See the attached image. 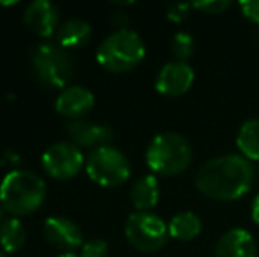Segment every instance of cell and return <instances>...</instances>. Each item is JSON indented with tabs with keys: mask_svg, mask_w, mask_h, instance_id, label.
Masks as SVG:
<instances>
[{
	"mask_svg": "<svg viewBox=\"0 0 259 257\" xmlns=\"http://www.w3.org/2000/svg\"><path fill=\"white\" fill-rule=\"evenodd\" d=\"M32 69L41 85L64 90L74 74V62L67 49L60 44L45 42L32 53Z\"/></svg>",
	"mask_w": 259,
	"mask_h": 257,
	"instance_id": "5b68a950",
	"label": "cell"
},
{
	"mask_svg": "<svg viewBox=\"0 0 259 257\" xmlns=\"http://www.w3.org/2000/svg\"><path fill=\"white\" fill-rule=\"evenodd\" d=\"M123 233H125L127 241L136 250L147 252V254L160 250L169 240L167 224L150 212L131 213L125 220Z\"/></svg>",
	"mask_w": 259,
	"mask_h": 257,
	"instance_id": "52a82bcc",
	"label": "cell"
},
{
	"mask_svg": "<svg viewBox=\"0 0 259 257\" xmlns=\"http://www.w3.org/2000/svg\"><path fill=\"white\" fill-rule=\"evenodd\" d=\"M58 257H79L78 254H62V255H58Z\"/></svg>",
	"mask_w": 259,
	"mask_h": 257,
	"instance_id": "484cf974",
	"label": "cell"
},
{
	"mask_svg": "<svg viewBox=\"0 0 259 257\" xmlns=\"http://www.w3.org/2000/svg\"><path fill=\"white\" fill-rule=\"evenodd\" d=\"M148 169L159 176H177L189 168L192 161V146L187 137L178 132L157 134L145 153Z\"/></svg>",
	"mask_w": 259,
	"mask_h": 257,
	"instance_id": "3957f363",
	"label": "cell"
},
{
	"mask_svg": "<svg viewBox=\"0 0 259 257\" xmlns=\"http://www.w3.org/2000/svg\"><path fill=\"white\" fill-rule=\"evenodd\" d=\"M129 197L138 212H148V210L155 208L160 197V189L157 178L154 175H147L138 178L133 183V187H131Z\"/></svg>",
	"mask_w": 259,
	"mask_h": 257,
	"instance_id": "9a60e30c",
	"label": "cell"
},
{
	"mask_svg": "<svg viewBox=\"0 0 259 257\" xmlns=\"http://www.w3.org/2000/svg\"><path fill=\"white\" fill-rule=\"evenodd\" d=\"M250 217H252L254 224L259 226V194L256 195V197H254L252 206H250Z\"/></svg>",
	"mask_w": 259,
	"mask_h": 257,
	"instance_id": "d4e9b609",
	"label": "cell"
},
{
	"mask_svg": "<svg viewBox=\"0 0 259 257\" xmlns=\"http://www.w3.org/2000/svg\"><path fill=\"white\" fill-rule=\"evenodd\" d=\"M203 222L194 212H180L169 220V238L178 241H192L201 234Z\"/></svg>",
	"mask_w": 259,
	"mask_h": 257,
	"instance_id": "e0dca14e",
	"label": "cell"
},
{
	"mask_svg": "<svg viewBox=\"0 0 259 257\" xmlns=\"http://www.w3.org/2000/svg\"><path fill=\"white\" fill-rule=\"evenodd\" d=\"M92 37V28L85 20L79 18H72L62 23L57 30V41L62 48L71 49V48H81Z\"/></svg>",
	"mask_w": 259,
	"mask_h": 257,
	"instance_id": "2e32d148",
	"label": "cell"
},
{
	"mask_svg": "<svg viewBox=\"0 0 259 257\" xmlns=\"http://www.w3.org/2000/svg\"><path fill=\"white\" fill-rule=\"evenodd\" d=\"M256 169L243 155L228 153L206 161L196 173V189L217 201H236L254 185Z\"/></svg>",
	"mask_w": 259,
	"mask_h": 257,
	"instance_id": "6da1fadb",
	"label": "cell"
},
{
	"mask_svg": "<svg viewBox=\"0 0 259 257\" xmlns=\"http://www.w3.org/2000/svg\"><path fill=\"white\" fill-rule=\"evenodd\" d=\"M236 146L247 161H259V118L243 122L236 134Z\"/></svg>",
	"mask_w": 259,
	"mask_h": 257,
	"instance_id": "d6986e66",
	"label": "cell"
},
{
	"mask_svg": "<svg viewBox=\"0 0 259 257\" xmlns=\"http://www.w3.org/2000/svg\"><path fill=\"white\" fill-rule=\"evenodd\" d=\"M108 250H109L108 243L104 240L96 238V240H90L87 243H83L79 257H108Z\"/></svg>",
	"mask_w": 259,
	"mask_h": 257,
	"instance_id": "44dd1931",
	"label": "cell"
},
{
	"mask_svg": "<svg viewBox=\"0 0 259 257\" xmlns=\"http://www.w3.org/2000/svg\"><path fill=\"white\" fill-rule=\"evenodd\" d=\"M194 69L187 62H167L162 65L155 79V88L166 97H180L191 90L194 83Z\"/></svg>",
	"mask_w": 259,
	"mask_h": 257,
	"instance_id": "30bf717a",
	"label": "cell"
},
{
	"mask_svg": "<svg viewBox=\"0 0 259 257\" xmlns=\"http://www.w3.org/2000/svg\"><path fill=\"white\" fill-rule=\"evenodd\" d=\"M229 6H231L229 0H196V2H192V7H196L205 14H221Z\"/></svg>",
	"mask_w": 259,
	"mask_h": 257,
	"instance_id": "7402d4cb",
	"label": "cell"
},
{
	"mask_svg": "<svg viewBox=\"0 0 259 257\" xmlns=\"http://www.w3.org/2000/svg\"><path fill=\"white\" fill-rule=\"evenodd\" d=\"M42 169L55 180H69L74 178L85 166V157L81 148L74 143L60 141L46 148L41 157Z\"/></svg>",
	"mask_w": 259,
	"mask_h": 257,
	"instance_id": "ba28073f",
	"label": "cell"
},
{
	"mask_svg": "<svg viewBox=\"0 0 259 257\" xmlns=\"http://www.w3.org/2000/svg\"><path fill=\"white\" fill-rule=\"evenodd\" d=\"M96 104V97L89 88L79 85H71L58 93L55 100V110L58 115L72 120H81Z\"/></svg>",
	"mask_w": 259,
	"mask_h": 257,
	"instance_id": "7c38bea8",
	"label": "cell"
},
{
	"mask_svg": "<svg viewBox=\"0 0 259 257\" xmlns=\"http://www.w3.org/2000/svg\"><path fill=\"white\" fill-rule=\"evenodd\" d=\"M145 53V44L136 32L129 28H118L99 44L97 62L109 72H127L141 64Z\"/></svg>",
	"mask_w": 259,
	"mask_h": 257,
	"instance_id": "277c9868",
	"label": "cell"
},
{
	"mask_svg": "<svg viewBox=\"0 0 259 257\" xmlns=\"http://www.w3.org/2000/svg\"><path fill=\"white\" fill-rule=\"evenodd\" d=\"M0 257H7V254H4V252H0Z\"/></svg>",
	"mask_w": 259,
	"mask_h": 257,
	"instance_id": "4316f807",
	"label": "cell"
},
{
	"mask_svg": "<svg viewBox=\"0 0 259 257\" xmlns=\"http://www.w3.org/2000/svg\"><path fill=\"white\" fill-rule=\"evenodd\" d=\"M85 168L87 175L94 183L108 189L120 187L131 176L129 159L123 155V151L111 144L92 150V153L87 159Z\"/></svg>",
	"mask_w": 259,
	"mask_h": 257,
	"instance_id": "8992f818",
	"label": "cell"
},
{
	"mask_svg": "<svg viewBox=\"0 0 259 257\" xmlns=\"http://www.w3.org/2000/svg\"><path fill=\"white\" fill-rule=\"evenodd\" d=\"M45 197V180L28 169H14L0 183V206L16 219L39 210Z\"/></svg>",
	"mask_w": 259,
	"mask_h": 257,
	"instance_id": "7a4b0ae2",
	"label": "cell"
},
{
	"mask_svg": "<svg viewBox=\"0 0 259 257\" xmlns=\"http://www.w3.org/2000/svg\"><path fill=\"white\" fill-rule=\"evenodd\" d=\"M240 9H242V14L247 20L259 25V0H242Z\"/></svg>",
	"mask_w": 259,
	"mask_h": 257,
	"instance_id": "cb8c5ba5",
	"label": "cell"
},
{
	"mask_svg": "<svg viewBox=\"0 0 259 257\" xmlns=\"http://www.w3.org/2000/svg\"><path fill=\"white\" fill-rule=\"evenodd\" d=\"M215 257H257V247L252 234L245 229H229L219 238Z\"/></svg>",
	"mask_w": 259,
	"mask_h": 257,
	"instance_id": "5bb4252c",
	"label": "cell"
},
{
	"mask_svg": "<svg viewBox=\"0 0 259 257\" xmlns=\"http://www.w3.org/2000/svg\"><path fill=\"white\" fill-rule=\"evenodd\" d=\"M192 4H173V6L167 7V20L173 21V23H182L185 18L189 16V7Z\"/></svg>",
	"mask_w": 259,
	"mask_h": 257,
	"instance_id": "603a6c76",
	"label": "cell"
},
{
	"mask_svg": "<svg viewBox=\"0 0 259 257\" xmlns=\"http://www.w3.org/2000/svg\"><path fill=\"white\" fill-rule=\"evenodd\" d=\"M196 49L194 37L187 32H177L171 39V52L178 62H187Z\"/></svg>",
	"mask_w": 259,
	"mask_h": 257,
	"instance_id": "ffe728a7",
	"label": "cell"
},
{
	"mask_svg": "<svg viewBox=\"0 0 259 257\" xmlns=\"http://www.w3.org/2000/svg\"><path fill=\"white\" fill-rule=\"evenodd\" d=\"M25 241H27V231L20 219L9 217L0 222V247L6 254H14L21 250Z\"/></svg>",
	"mask_w": 259,
	"mask_h": 257,
	"instance_id": "ac0fdd59",
	"label": "cell"
},
{
	"mask_svg": "<svg viewBox=\"0 0 259 257\" xmlns=\"http://www.w3.org/2000/svg\"><path fill=\"white\" fill-rule=\"evenodd\" d=\"M25 25L39 37H52L58 30V9L50 0H34L23 14Z\"/></svg>",
	"mask_w": 259,
	"mask_h": 257,
	"instance_id": "4fadbf2b",
	"label": "cell"
},
{
	"mask_svg": "<svg viewBox=\"0 0 259 257\" xmlns=\"http://www.w3.org/2000/svg\"><path fill=\"white\" fill-rule=\"evenodd\" d=\"M67 136L71 137V143L78 148H101L108 146L113 141V130L109 125L97 124L90 120H72L67 124Z\"/></svg>",
	"mask_w": 259,
	"mask_h": 257,
	"instance_id": "8fae6325",
	"label": "cell"
},
{
	"mask_svg": "<svg viewBox=\"0 0 259 257\" xmlns=\"http://www.w3.org/2000/svg\"><path fill=\"white\" fill-rule=\"evenodd\" d=\"M42 233L50 245L62 250L64 254H74L83 247V233L72 220L65 217H50L45 220Z\"/></svg>",
	"mask_w": 259,
	"mask_h": 257,
	"instance_id": "9c48e42d",
	"label": "cell"
}]
</instances>
